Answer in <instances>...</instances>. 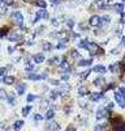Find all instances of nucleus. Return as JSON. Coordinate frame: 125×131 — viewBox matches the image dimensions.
<instances>
[{
	"label": "nucleus",
	"instance_id": "45",
	"mask_svg": "<svg viewBox=\"0 0 125 131\" xmlns=\"http://www.w3.org/2000/svg\"><path fill=\"white\" fill-rule=\"evenodd\" d=\"M66 131H76V128H73V127H68Z\"/></svg>",
	"mask_w": 125,
	"mask_h": 131
},
{
	"label": "nucleus",
	"instance_id": "10",
	"mask_svg": "<svg viewBox=\"0 0 125 131\" xmlns=\"http://www.w3.org/2000/svg\"><path fill=\"white\" fill-rule=\"evenodd\" d=\"M93 5H94L95 8H98V9H103L104 5H106V3H104V0H95V2L93 3Z\"/></svg>",
	"mask_w": 125,
	"mask_h": 131
},
{
	"label": "nucleus",
	"instance_id": "48",
	"mask_svg": "<svg viewBox=\"0 0 125 131\" xmlns=\"http://www.w3.org/2000/svg\"><path fill=\"white\" fill-rule=\"evenodd\" d=\"M0 80H1V79H0Z\"/></svg>",
	"mask_w": 125,
	"mask_h": 131
},
{
	"label": "nucleus",
	"instance_id": "35",
	"mask_svg": "<svg viewBox=\"0 0 125 131\" xmlns=\"http://www.w3.org/2000/svg\"><path fill=\"white\" fill-rule=\"evenodd\" d=\"M64 47H65V42H64V41L59 42V45L56 46V49H64Z\"/></svg>",
	"mask_w": 125,
	"mask_h": 131
},
{
	"label": "nucleus",
	"instance_id": "2",
	"mask_svg": "<svg viewBox=\"0 0 125 131\" xmlns=\"http://www.w3.org/2000/svg\"><path fill=\"white\" fill-rule=\"evenodd\" d=\"M87 50L91 53V55H98V54H102V53H103V50H102V49L98 46V45H95V43H90Z\"/></svg>",
	"mask_w": 125,
	"mask_h": 131
},
{
	"label": "nucleus",
	"instance_id": "3",
	"mask_svg": "<svg viewBox=\"0 0 125 131\" xmlns=\"http://www.w3.org/2000/svg\"><path fill=\"white\" fill-rule=\"evenodd\" d=\"M59 128H60L59 123L55 122V121H48L47 124H46V130L47 131H59Z\"/></svg>",
	"mask_w": 125,
	"mask_h": 131
},
{
	"label": "nucleus",
	"instance_id": "7",
	"mask_svg": "<svg viewBox=\"0 0 125 131\" xmlns=\"http://www.w3.org/2000/svg\"><path fill=\"white\" fill-rule=\"evenodd\" d=\"M44 77H47V73H43V75H37V73H30V75H29V79H30V80H34V81L41 80V79H44Z\"/></svg>",
	"mask_w": 125,
	"mask_h": 131
},
{
	"label": "nucleus",
	"instance_id": "44",
	"mask_svg": "<svg viewBox=\"0 0 125 131\" xmlns=\"http://www.w3.org/2000/svg\"><path fill=\"white\" fill-rule=\"evenodd\" d=\"M121 22H125V13H123V17H121Z\"/></svg>",
	"mask_w": 125,
	"mask_h": 131
},
{
	"label": "nucleus",
	"instance_id": "1",
	"mask_svg": "<svg viewBox=\"0 0 125 131\" xmlns=\"http://www.w3.org/2000/svg\"><path fill=\"white\" fill-rule=\"evenodd\" d=\"M115 100H116V102L119 104L120 107H125V94L121 93L120 90H117L115 93Z\"/></svg>",
	"mask_w": 125,
	"mask_h": 131
},
{
	"label": "nucleus",
	"instance_id": "31",
	"mask_svg": "<svg viewBox=\"0 0 125 131\" xmlns=\"http://www.w3.org/2000/svg\"><path fill=\"white\" fill-rule=\"evenodd\" d=\"M34 68H35V67H34L33 64H30V63H27V64H26V71L31 72V71H34Z\"/></svg>",
	"mask_w": 125,
	"mask_h": 131
},
{
	"label": "nucleus",
	"instance_id": "11",
	"mask_svg": "<svg viewBox=\"0 0 125 131\" xmlns=\"http://www.w3.org/2000/svg\"><path fill=\"white\" fill-rule=\"evenodd\" d=\"M3 83L7 85H12L14 83V77L13 76H4L3 77Z\"/></svg>",
	"mask_w": 125,
	"mask_h": 131
},
{
	"label": "nucleus",
	"instance_id": "16",
	"mask_svg": "<svg viewBox=\"0 0 125 131\" xmlns=\"http://www.w3.org/2000/svg\"><path fill=\"white\" fill-rule=\"evenodd\" d=\"M93 63V59H82V60H79V66H82V67H86V66H90Z\"/></svg>",
	"mask_w": 125,
	"mask_h": 131
},
{
	"label": "nucleus",
	"instance_id": "32",
	"mask_svg": "<svg viewBox=\"0 0 125 131\" xmlns=\"http://www.w3.org/2000/svg\"><path fill=\"white\" fill-rule=\"evenodd\" d=\"M58 92H56V90H52V92H51V100H56V97H58Z\"/></svg>",
	"mask_w": 125,
	"mask_h": 131
},
{
	"label": "nucleus",
	"instance_id": "23",
	"mask_svg": "<svg viewBox=\"0 0 125 131\" xmlns=\"http://www.w3.org/2000/svg\"><path fill=\"white\" fill-rule=\"evenodd\" d=\"M113 9H115L116 12H123L124 4H115V5H113Z\"/></svg>",
	"mask_w": 125,
	"mask_h": 131
},
{
	"label": "nucleus",
	"instance_id": "15",
	"mask_svg": "<svg viewBox=\"0 0 125 131\" xmlns=\"http://www.w3.org/2000/svg\"><path fill=\"white\" fill-rule=\"evenodd\" d=\"M34 4L37 5V7H39V8H46L47 7V3L44 2V0H35V2H34Z\"/></svg>",
	"mask_w": 125,
	"mask_h": 131
},
{
	"label": "nucleus",
	"instance_id": "33",
	"mask_svg": "<svg viewBox=\"0 0 125 131\" xmlns=\"http://www.w3.org/2000/svg\"><path fill=\"white\" fill-rule=\"evenodd\" d=\"M7 33H8V28H4L3 30H0V37H4Z\"/></svg>",
	"mask_w": 125,
	"mask_h": 131
},
{
	"label": "nucleus",
	"instance_id": "8",
	"mask_svg": "<svg viewBox=\"0 0 125 131\" xmlns=\"http://www.w3.org/2000/svg\"><path fill=\"white\" fill-rule=\"evenodd\" d=\"M33 59H34L35 63H43V62H44V54L38 53V54H35V55L33 56Z\"/></svg>",
	"mask_w": 125,
	"mask_h": 131
},
{
	"label": "nucleus",
	"instance_id": "43",
	"mask_svg": "<svg viewBox=\"0 0 125 131\" xmlns=\"http://www.w3.org/2000/svg\"><path fill=\"white\" fill-rule=\"evenodd\" d=\"M13 51H14L13 47H9V49H8V53H13Z\"/></svg>",
	"mask_w": 125,
	"mask_h": 131
},
{
	"label": "nucleus",
	"instance_id": "17",
	"mask_svg": "<svg viewBox=\"0 0 125 131\" xmlns=\"http://www.w3.org/2000/svg\"><path fill=\"white\" fill-rule=\"evenodd\" d=\"M100 98H103V93H93L91 94V101H99Z\"/></svg>",
	"mask_w": 125,
	"mask_h": 131
},
{
	"label": "nucleus",
	"instance_id": "46",
	"mask_svg": "<svg viewBox=\"0 0 125 131\" xmlns=\"http://www.w3.org/2000/svg\"><path fill=\"white\" fill-rule=\"evenodd\" d=\"M120 92H121V93H124V94H125V88H120Z\"/></svg>",
	"mask_w": 125,
	"mask_h": 131
},
{
	"label": "nucleus",
	"instance_id": "27",
	"mask_svg": "<svg viewBox=\"0 0 125 131\" xmlns=\"http://www.w3.org/2000/svg\"><path fill=\"white\" fill-rule=\"evenodd\" d=\"M7 98H8V102H9V104H10V105H14V104H16V100H14V96H13V94H10V96H8V97H7Z\"/></svg>",
	"mask_w": 125,
	"mask_h": 131
},
{
	"label": "nucleus",
	"instance_id": "22",
	"mask_svg": "<svg viewBox=\"0 0 125 131\" xmlns=\"http://www.w3.org/2000/svg\"><path fill=\"white\" fill-rule=\"evenodd\" d=\"M22 124H24V121H17V122L13 124V128H14L16 131H18V130L22 127Z\"/></svg>",
	"mask_w": 125,
	"mask_h": 131
},
{
	"label": "nucleus",
	"instance_id": "18",
	"mask_svg": "<svg viewBox=\"0 0 125 131\" xmlns=\"http://www.w3.org/2000/svg\"><path fill=\"white\" fill-rule=\"evenodd\" d=\"M89 45H90V43H89V41H87V39H82V41L79 42V45H78V46L81 47V49H86V50H87V49H89Z\"/></svg>",
	"mask_w": 125,
	"mask_h": 131
},
{
	"label": "nucleus",
	"instance_id": "21",
	"mask_svg": "<svg viewBox=\"0 0 125 131\" xmlns=\"http://www.w3.org/2000/svg\"><path fill=\"white\" fill-rule=\"evenodd\" d=\"M106 83V79H103V77H98L96 80L94 81V84L95 85H98V87H100V85H103Z\"/></svg>",
	"mask_w": 125,
	"mask_h": 131
},
{
	"label": "nucleus",
	"instance_id": "38",
	"mask_svg": "<svg viewBox=\"0 0 125 131\" xmlns=\"http://www.w3.org/2000/svg\"><path fill=\"white\" fill-rule=\"evenodd\" d=\"M4 4L5 5H12L13 4V0H4Z\"/></svg>",
	"mask_w": 125,
	"mask_h": 131
},
{
	"label": "nucleus",
	"instance_id": "37",
	"mask_svg": "<svg viewBox=\"0 0 125 131\" xmlns=\"http://www.w3.org/2000/svg\"><path fill=\"white\" fill-rule=\"evenodd\" d=\"M34 119H35V121H42V119H43V115H41V114H37L35 117H34Z\"/></svg>",
	"mask_w": 125,
	"mask_h": 131
},
{
	"label": "nucleus",
	"instance_id": "42",
	"mask_svg": "<svg viewBox=\"0 0 125 131\" xmlns=\"http://www.w3.org/2000/svg\"><path fill=\"white\" fill-rule=\"evenodd\" d=\"M62 80L66 81V80H68V75H62Z\"/></svg>",
	"mask_w": 125,
	"mask_h": 131
},
{
	"label": "nucleus",
	"instance_id": "25",
	"mask_svg": "<svg viewBox=\"0 0 125 131\" xmlns=\"http://www.w3.org/2000/svg\"><path fill=\"white\" fill-rule=\"evenodd\" d=\"M42 46H43V49L46 50V51H50L51 49H52V45L48 43V42H43V43H42Z\"/></svg>",
	"mask_w": 125,
	"mask_h": 131
},
{
	"label": "nucleus",
	"instance_id": "36",
	"mask_svg": "<svg viewBox=\"0 0 125 131\" xmlns=\"http://www.w3.org/2000/svg\"><path fill=\"white\" fill-rule=\"evenodd\" d=\"M0 98H1V100L7 98V94H5V92H4L3 89H0Z\"/></svg>",
	"mask_w": 125,
	"mask_h": 131
},
{
	"label": "nucleus",
	"instance_id": "34",
	"mask_svg": "<svg viewBox=\"0 0 125 131\" xmlns=\"http://www.w3.org/2000/svg\"><path fill=\"white\" fill-rule=\"evenodd\" d=\"M35 98H37V96H34V94H29V96H27V101H29V102L34 101Z\"/></svg>",
	"mask_w": 125,
	"mask_h": 131
},
{
	"label": "nucleus",
	"instance_id": "5",
	"mask_svg": "<svg viewBox=\"0 0 125 131\" xmlns=\"http://www.w3.org/2000/svg\"><path fill=\"white\" fill-rule=\"evenodd\" d=\"M47 17H48V13L43 9V11H39V12H37L35 17H34V19H31V21H33V22H37L38 20H41V19H47Z\"/></svg>",
	"mask_w": 125,
	"mask_h": 131
},
{
	"label": "nucleus",
	"instance_id": "14",
	"mask_svg": "<svg viewBox=\"0 0 125 131\" xmlns=\"http://www.w3.org/2000/svg\"><path fill=\"white\" fill-rule=\"evenodd\" d=\"M17 93H18V94H24L25 93V89H26V85L25 84H18V85H17Z\"/></svg>",
	"mask_w": 125,
	"mask_h": 131
},
{
	"label": "nucleus",
	"instance_id": "47",
	"mask_svg": "<svg viewBox=\"0 0 125 131\" xmlns=\"http://www.w3.org/2000/svg\"><path fill=\"white\" fill-rule=\"evenodd\" d=\"M24 2H30V0H24Z\"/></svg>",
	"mask_w": 125,
	"mask_h": 131
},
{
	"label": "nucleus",
	"instance_id": "26",
	"mask_svg": "<svg viewBox=\"0 0 125 131\" xmlns=\"http://www.w3.org/2000/svg\"><path fill=\"white\" fill-rule=\"evenodd\" d=\"M54 114H55V113H54V109H50V110L47 111V114H46V118H47V119H52V118H54Z\"/></svg>",
	"mask_w": 125,
	"mask_h": 131
},
{
	"label": "nucleus",
	"instance_id": "9",
	"mask_svg": "<svg viewBox=\"0 0 125 131\" xmlns=\"http://www.w3.org/2000/svg\"><path fill=\"white\" fill-rule=\"evenodd\" d=\"M90 24L93 26H100V17L99 16H93L91 19H90Z\"/></svg>",
	"mask_w": 125,
	"mask_h": 131
},
{
	"label": "nucleus",
	"instance_id": "24",
	"mask_svg": "<svg viewBox=\"0 0 125 131\" xmlns=\"http://www.w3.org/2000/svg\"><path fill=\"white\" fill-rule=\"evenodd\" d=\"M30 110H31V106H25L24 109H22V115L26 117V115L30 113Z\"/></svg>",
	"mask_w": 125,
	"mask_h": 131
},
{
	"label": "nucleus",
	"instance_id": "30",
	"mask_svg": "<svg viewBox=\"0 0 125 131\" xmlns=\"http://www.w3.org/2000/svg\"><path fill=\"white\" fill-rule=\"evenodd\" d=\"M89 73H90V70H87V71H85V72H82L81 75H79V77L81 79H86L87 76H89Z\"/></svg>",
	"mask_w": 125,
	"mask_h": 131
},
{
	"label": "nucleus",
	"instance_id": "4",
	"mask_svg": "<svg viewBox=\"0 0 125 131\" xmlns=\"http://www.w3.org/2000/svg\"><path fill=\"white\" fill-rule=\"evenodd\" d=\"M12 16H13V20L17 22V24L20 25V28L22 29V22H24V16H22V13H20V12H14V13H12Z\"/></svg>",
	"mask_w": 125,
	"mask_h": 131
},
{
	"label": "nucleus",
	"instance_id": "29",
	"mask_svg": "<svg viewBox=\"0 0 125 131\" xmlns=\"http://www.w3.org/2000/svg\"><path fill=\"white\" fill-rule=\"evenodd\" d=\"M78 93L81 94V96H83V94H87V93H89V90H87L86 88L81 87V88H79V90H78Z\"/></svg>",
	"mask_w": 125,
	"mask_h": 131
},
{
	"label": "nucleus",
	"instance_id": "12",
	"mask_svg": "<svg viewBox=\"0 0 125 131\" xmlns=\"http://www.w3.org/2000/svg\"><path fill=\"white\" fill-rule=\"evenodd\" d=\"M93 71H94V72H98V73H106L107 68H106L104 66H95V67L93 68Z\"/></svg>",
	"mask_w": 125,
	"mask_h": 131
},
{
	"label": "nucleus",
	"instance_id": "6",
	"mask_svg": "<svg viewBox=\"0 0 125 131\" xmlns=\"http://www.w3.org/2000/svg\"><path fill=\"white\" fill-rule=\"evenodd\" d=\"M106 107L104 106H100L99 109H98V111H96V119L98 121H100V119H103L104 118V115H106Z\"/></svg>",
	"mask_w": 125,
	"mask_h": 131
},
{
	"label": "nucleus",
	"instance_id": "20",
	"mask_svg": "<svg viewBox=\"0 0 125 131\" xmlns=\"http://www.w3.org/2000/svg\"><path fill=\"white\" fill-rule=\"evenodd\" d=\"M111 21V19L108 16L103 17V19H100V26H104V25H108V22Z\"/></svg>",
	"mask_w": 125,
	"mask_h": 131
},
{
	"label": "nucleus",
	"instance_id": "39",
	"mask_svg": "<svg viewBox=\"0 0 125 131\" xmlns=\"http://www.w3.org/2000/svg\"><path fill=\"white\" fill-rule=\"evenodd\" d=\"M5 72H7V68H0V76L5 75Z\"/></svg>",
	"mask_w": 125,
	"mask_h": 131
},
{
	"label": "nucleus",
	"instance_id": "28",
	"mask_svg": "<svg viewBox=\"0 0 125 131\" xmlns=\"http://www.w3.org/2000/svg\"><path fill=\"white\" fill-rule=\"evenodd\" d=\"M115 131H125V124L124 123H119L116 126V130Z\"/></svg>",
	"mask_w": 125,
	"mask_h": 131
},
{
	"label": "nucleus",
	"instance_id": "41",
	"mask_svg": "<svg viewBox=\"0 0 125 131\" xmlns=\"http://www.w3.org/2000/svg\"><path fill=\"white\" fill-rule=\"evenodd\" d=\"M51 83H52L54 85H58V84H59V81H58V80H51Z\"/></svg>",
	"mask_w": 125,
	"mask_h": 131
},
{
	"label": "nucleus",
	"instance_id": "40",
	"mask_svg": "<svg viewBox=\"0 0 125 131\" xmlns=\"http://www.w3.org/2000/svg\"><path fill=\"white\" fill-rule=\"evenodd\" d=\"M95 131H103V126H96L95 127Z\"/></svg>",
	"mask_w": 125,
	"mask_h": 131
},
{
	"label": "nucleus",
	"instance_id": "13",
	"mask_svg": "<svg viewBox=\"0 0 125 131\" xmlns=\"http://www.w3.org/2000/svg\"><path fill=\"white\" fill-rule=\"evenodd\" d=\"M8 38H9V41L16 42V41H20V39H21V34H18V33H12Z\"/></svg>",
	"mask_w": 125,
	"mask_h": 131
},
{
	"label": "nucleus",
	"instance_id": "19",
	"mask_svg": "<svg viewBox=\"0 0 125 131\" xmlns=\"http://www.w3.org/2000/svg\"><path fill=\"white\" fill-rule=\"evenodd\" d=\"M60 68H61V71H62V72H69V66H68V63H66L65 60L60 64Z\"/></svg>",
	"mask_w": 125,
	"mask_h": 131
}]
</instances>
